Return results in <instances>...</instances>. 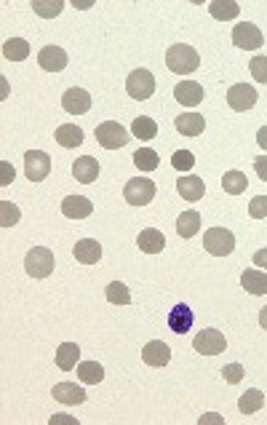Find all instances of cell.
Here are the masks:
<instances>
[{
	"instance_id": "1",
	"label": "cell",
	"mask_w": 267,
	"mask_h": 425,
	"mask_svg": "<svg viewBox=\"0 0 267 425\" xmlns=\"http://www.w3.org/2000/svg\"><path fill=\"white\" fill-rule=\"evenodd\" d=\"M166 67L177 75H190L201 67V57H198V51H195L193 46L177 43V46H171V49L166 51Z\"/></svg>"
},
{
	"instance_id": "2",
	"label": "cell",
	"mask_w": 267,
	"mask_h": 425,
	"mask_svg": "<svg viewBox=\"0 0 267 425\" xmlns=\"http://www.w3.org/2000/svg\"><path fill=\"white\" fill-rule=\"evenodd\" d=\"M54 265H57L54 252L46 246H32L25 257V270L30 279H49L54 273Z\"/></svg>"
},
{
	"instance_id": "3",
	"label": "cell",
	"mask_w": 267,
	"mask_h": 425,
	"mask_svg": "<svg viewBox=\"0 0 267 425\" xmlns=\"http://www.w3.org/2000/svg\"><path fill=\"white\" fill-rule=\"evenodd\" d=\"M155 182L153 180H147V177H134L126 182L123 187V198H126V204H131V206H147L153 198H155Z\"/></svg>"
},
{
	"instance_id": "4",
	"label": "cell",
	"mask_w": 267,
	"mask_h": 425,
	"mask_svg": "<svg viewBox=\"0 0 267 425\" xmlns=\"http://www.w3.org/2000/svg\"><path fill=\"white\" fill-rule=\"evenodd\" d=\"M203 249L214 257H227L235 249V235L227 228H208L203 233Z\"/></svg>"
},
{
	"instance_id": "5",
	"label": "cell",
	"mask_w": 267,
	"mask_h": 425,
	"mask_svg": "<svg viewBox=\"0 0 267 425\" xmlns=\"http://www.w3.org/2000/svg\"><path fill=\"white\" fill-rule=\"evenodd\" d=\"M126 91H129V97L131 99H150L153 94H155V78H153V73L150 70H134L129 78H126Z\"/></svg>"
},
{
	"instance_id": "6",
	"label": "cell",
	"mask_w": 267,
	"mask_h": 425,
	"mask_svg": "<svg viewBox=\"0 0 267 425\" xmlns=\"http://www.w3.org/2000/svg\"><path fill=\"white\" fill-rule=\"evenodd\" d=\"M97 142L105 150H118L129 142V132L118 121H105L97 126Z\"/></svg>"
},
{
	"instance_id": "7",
	"label": "cell",
	"mask_w": 267,
	"mask_h": 425,
	"mask_svg": "<svg viewBox=\"0 0 267 425\" xmlns=\"http://www.w3.org/2000/svg\"><path fill=\"white\" fill-rule=\"evenodd\" d=\"M25 171L30 182H43L51 171V156L43 150H27L25 153Z\"/></svg>"
},
{
	"instance_id": "8",
	"label": "cell",
	"mask_w": 267,
	"mask_h": 425,
	"mask_svg": "<svg viewBox=\"0 0 267 425\" xmlns=\"http://www.w3.org/2000/svg\"><path fill=\"white\" fill-rule=\"evenodd\" d=\"M193 348L198 353H203V356H219L227 348V340H225V334L219 329H203V332L195 334Z\"/></svg>"
},
{
	"instance_id": "9",
	"label": "cell",
	"mask_w": 267,
	"mask_h": 425,
	"mask_svg": "<svg viewBox=\"0 0 267 425\" xmlns=\"http://www.w3.org/2000/svg\"><path fill=\"white\" fill-rule=\"evenodd\" d=\"M256 99H259V94H256L254 86H249V83H235L230 86V91H227V105H230L235 112L251 110L256 105Z\"/></svg>"
},
{
	"instance_id": "10",
	"label": "cell",
	"mask_w": 267,
	"mask_h": 425,
	"mask_svg": "<svg viewBox=\"0 0 267 425\" xmlns=\"http://www.w3.org/2000/svg\"><path fill=\"white\" fill-rule=\"evenodd\" d=\"M232 43H235L238 49L254 51L265 43V37H262V30L256 25H251V22H241V25H235V30H232Z\"/></svg>"
},
{
	"instance_id": "11",
	"label": "cell",
	"mask_w": 267,
	"mask_h": 425,
	"mask_svg": "<svg viewBox=\"0 0 267 425\" xmlns=\"http://www.w3.org/2000/svg\"><path fill=\"white\" fill-rule=\"evenodd\" d=\"M174 99L184 107H195L203 102V86L195 83V81H182V83L174 86Z\"/></svg>"
},
{
	"instance_id": "12",
	"label": "cell",
	"mask_w": 267,
	"mask_h": 425,
	"mask_svg": "<svg viewBox=\"0 0 267 425\" xmlns=\"http://www.w3.org/2000/svg\"><path fill=\"white\" fill-rule=\"evenodd\" d=\"M61 107L73 115H83L91 110V94L83 91V88H67L64 97H61Z\"/></svg>"
},
{
	"instance_id": "13",
	"label": "cell",
	"mask_w": 267,
	"mask_h": 425,
	"mask_svg": "<svg viewBox=\"0 0 267 425\" xmlns=\"http://www.w3.org/2000/svg\"><path fill=\"white\" fill-rule=\"evenodd\" d=\"M61 214L70 219H85L88 214H94V204L85 195H67L61 201Z\"/></svg>"
},
{
	"instance_id": "14",
	"label": "cell",
	"mask_w": 267,
	"mask_h": 425,
	"mask_svg": "<svg viewBox=\"0 0 267 425\" xmlns=\"http://www.w3.org/2000/svg\"><path fill=\"white\" fill-rule=\"evenodd\" d=\"M37 64L46 73H59V70L67 67V54L59 46H46V49H40V54H37Z\"/></svg>"
},
{
	"instance_id": "15",
	"label": "cell",
	"mask_w": 267,
	"mask_h": 425,
	"mask_svg": "<svg viewBox=\"0 0 267 425\" xmlns=\"http://www.w3.org/2000/svg\"><path fill=\"white\" fill-rule=\"evenodd\" d=\"M142 361L147 366H166L171 361V348L163 340H153L142 348Z\"/></svg>"
},
{
	"instance_id": "16",
	"label": "cell",
	"mask_w": 267,
	"mask_h": 425,
	"mask_svg": "<svg viewBox=\"0 0 267 425\" xmlns=\"http://www.w3.org/2000/svg\"><path fill=\"white\" fill-rule=\"evenodd\" d=\"M177 190H179V195H182L184 201L195 204V201H201V198H203V193H206V185H203V180H201V177L187 174V177H179V180H177Z\"/></svg>"
},
{
	"instance_id": "17",
	"label": "cell",
	"mask_w": 267,
	"mask_h": 425,
	"mask_svg": "<svg viewBox=\"0 0 267 425\" xmlns=\"http://www.w3.org/2000/svg\"><path fill=\"white\" fill-rule=\"evenodd\" d=\"M73 255L81 265H97L99 260H102V246L94 238H81V241L75 243Z\"/></svg>"
},
{
	"instance_id": "18",
	"label": "cell",
	"mask_w": 267,
	"mask_h": 425,
	"mask_svg": "<svg viewBox=\"0 0 267 425\" xmlns=\"http://www.w3.org/2000/svg\"><path fill=\"white\" fill-rule=\"evenodd\" d=\"M169 327L171 332H177V334H187V332H190V327H193V310H190V305L179 303L171 308Z\"/></svg>"
},
{
	"instance_id": "19",
	"label": "cell",
	"mask_w": 267,
	"mask_h": 425,
	"mask_svg": "<svg viewBox=\"0 0 267 425\" xmlns=\"http://www.w3.org/2000/svg\"><path fill=\"white\" fill-rule=\"evenodd\" d=\"M51 393L64 407H75V404H83L85 401V390L81 385H73V383H57Z\"/></svg>"
},
{
	"instance_id": "20",
	"label": "cell",
	"mask_w": 267,
	"mask_h": 425,
	"mask_svg": "<svg viewBox=\"0 0 267 425\" xmlns=\"http://www.w3.org/2000/svg\"><path fill=\"white\" fill-rule=\"evenodd\" d=\"M174 126H177V132L184 134V136H201L203 129H206V121H203V115H198V112H182V115L174 118Z\"/></svg>"
},
{
	"instance_id": "21",
	"label": "cell",
	"mask_w": 267,
	"mask_h": 425,
	"mask_svg": "<svg viewBox=\"0 0 267 425\" xmlns=\"http://www.w3.org/2000/svg\"><path fill=\"white\" fill-rule=\"evenodd\" d=\"M73 174H75V180H78L81 185L97 182V177H99L97 158H91V156H83V158H78L73 163Z\"/></svg>"
},
{
	"instance_id": "22",
	"label": "cell",
	"mask_w": 267,
	"mask_h": 425,
	"mask_svg": "<svg viewBox=\"0 0 267 425\" xmlns=\"http://www.w3.org/2000/svg\"><path fill=\"white\" fill-rule=\"evenodd\" d=\"M139 249L145 252V255H160L163 252V246H166V238H163V233L155 231V228H145V231L139 233Z\"/></svg>"
},
{
	"instance_id": "23",
	"label": "cell",
	"mask_w": 267,
	"mask_h": 425,
	"mask_svg": "<svg viewBox=\"0 0 267 425\" xmlns=\"http://www.w3.org/2000/svg\"><path fill=\"white\" fill-rule=\"evenodd\" d=\"M78 361H81V348H78V342H61L59 351H57V366H59L61 372H70V369H75Z\"/></svg>"
},
{
	"instance_id": "24",
	"label": "cell",
	"mask_w": 267,
	"mask_h": 425,
	"mask_svg": "<svg viewBox=\"0 0 267 425\" xmlns=\"http://www.w3.org/2000/svg\"><path fill=\"white\" fill-rule=\"evenodd\" d=\"M201 231V214L198 211H182L179 217H177V233H179V238H193L198 235Z\"/></svg>"
},
{
	"instance_id": "25",
	"label": "cell",
	"mask_w": 267,
	"mask_h": 425,
	"mask_svg": "<svg viewBox=\"0 0 267 425\" xmlns=\"http://www.w3.org/2000/svg\"><path fill=\"white\" fill-rule=\"evenodd\" d=\"M57 142L61 147H81L83 145V129L75 123H61L57 129Z\"/></svg>"
},
{
	"instance_id": "26",
	"label": "cell",
	"mask_w": 267,
	"mask_h": 425,
	"mask_svg": "<svg viewBox=\"0 0 267 425\" xmlns=\"http://www.w3.org/2000/svg\"><path fill=\"white\" fill-rule=\"evenodd\" d=\"M241 286L249 294H267V273H262V270H243Z\"/></svg>"
},
{
	"instance_id": "27",
	"label": "cell",
	"mask_w": 267,
	"mask_h": 425,
	"mask_svg": "<svg viewBox=\"0 0 267 425\" xmlns=\"http://www.w3.org/2000/svg\"><path fill=\"white\" fill-rule=\"evenodd\" d=\"M131 132H134L136 139L150 142V139H155V136H158V123L153 121V118H147V115H139V118H134Z\"/></svg>"
},
{
	"instance_id": "28",
	"label": "cell",
	"mask_w": 267,
	"mask_h": 425,
	"mask_svg": "<svg viewBox=\"0 0 267 425\" xmlns=\"http://www.w3.org/2000/svg\"><path fill=\"white\" fill-rule=\"evenodd\" d=\"M208 11H211V16H214V19L230 22V19H238L241 6H238V3H232V0H214V3L208 6Z\"/></svg>"
},
{
	"instance_id": "29",
	"label": "cell",
	"mask_w": 267,
	"mask_h": 425,
	"mask_svg": "<svg viewBox=\"0 0 267 425\" xmlns=\"http://www.w3.org/2000/svg\"><path fill=\"white\" fill-rule=\"evenodd\" d=\"M3 57L11 62H22L30 57V43L22 40V37H8L6 43H3Z\"/></svg>"
},
{
	"instance_id": "30",
	"label": "cell",
	"mask_w": 267,
	"mask_h": 425,
	"mask_svg": "<svg viewBox=\"0 0 267 425\" xmlns=\"http://www.w3.org/2000/svg\"><path fill=\"white\" fill-rule=\"evenodd\" d=\"M262 407H265V393L256 388H249L241 396V401H238V409H241L243 414H254L259 412Z\"/></svg>"
},
{
	"instance_id": "31",
	"label": "cell",
	"mask_w": 267,
	"mask_h": 425,
	"mask_svg": "<svg viewBox=\"0 0 267 425\" xmlns=\"http://www.w3.org/2000/svg\"><path fill=\"white\" fill-rule=\"evenodd\" d=\"M78 377L85 385H97V383L105 380V366L97 364V361H83V364H78Z\"/></svg>"
},
{
	"instance_id": "32",
	"label": "cell",
	"mask_w": 267,
	"mask_h": 425,
	"mask_svg": "<svg viewBox=\"0 0 267 425\" xmlns=\"http://www.w3.org/2000/svg\"><path fill=\"white\" fill-rule=\"evenodd\" d=\"M222 187H225V193L241 195V193H246L249 180H246V174H243V171H225V177H222Z\"/></svg>"
},
{
	"instance_id": "33",
	"label": "cell",
	"mask_w": 267,
	"mask_h": 425,
	"mask_svg": "<svg viewBox=\"0 0 267 425\" xmlns=\"http://www.w3.org/2000/svg\"><path fill=\"white\" fill-rule=\"evenodd\" d=\"M134 163H136V169L139 171H155L160 163V156L153 150V147H142V150L134 153Z\"/></svg>"
},
{
	"instance_id": "34",
	"label": "cell",
	"mask_w": 267,
	"mask_h": 425,
	"mask_svg": "<svg viewBox=\"0 0 267 425\" xmlns=\"http://www.w3.org/2000/svg\"><path fill=\"white\" fill-rule=\"evenodd\" d=\"M105 297H107L112 305H129L131 303V292H129V286H126L123 281H112V284H107Z\"/></svg>"
},
{
	"instance_id": "35",
	"label": "cell",
	"mask_w": 267,
	"mask_h": 425,
	"mask_svg": "<svg viewBox=\"0 0 267 425\" xmlns=\"http://www.w3.org/2000/svg\"><path fill=\"white\" fill-rule=\"evenodd\" d=\"M61 8H64V0H32V11L43 19H54L59 16Z\"/></svg>"
},
{
	"instance_id": "36",
	"label": "cell",
	"mask_w": 267,
	"mask_h": 425,
	"mask_svg": "<svg viewBox=\"0 0 267 425\" xmlns=\"http://www.w3.org/2000/svg\"><path fill=\"white\" fill-rule=\"evenodd\" d=\"M171 166L177 171H193L195 166V156L190 150H177L174 156H171Z\"/></svg>"
},
{
	"instance_id": "37",
	"label": "cell",
	"mask_w": 267,
	"mask_h": 425,
	"mask_svg": "<svg viewBox=\"0 0 267 425\" xmlns=\"http://www.w3.org/2000/svg\"><path fill=\"white\" fill-rule=\"evenodd\" d=\"M249 70H251L256 83H267V57H254L249 62Z\"/></svg>"
},
{
	"instance_id": "38",
	"label": "cell",
	"mask_w": 267,
	"mask_h": 425,
	"mask_svg": "<svg viewBox=\"0 0 267 425\" xmlns=\"http://www.w3.org/2000/svg\"><path fill=\"white\" fill-rule=\"evenodd\" d=\"M0 211H3V217H0V225H3V228H11V225L19 222V209L13 206V204H8V201L0 204Z\"/></svg>"
},
{
	"instance_id": "39",
	"label": "cell",
	"mask_w": 267,
	"mask_h": 425,
	"mask_svg": "<svg viewBox=\"0 0 267 425\" xmlns=\"http://www.w3.org/2000/svg\"><path fill=\"white\" fill-rule=\"evenodd\" d=\"M222 377H225V383L238 385L243 377H246V369H243V364H225V369H222Z\"/></svg>"
},
{
	"instance_id": "40",
	"label": "cell",
	"mask_w": 267,
	"mask_h": 425,
	"mask_svg": "<svg viewBox=\"0 0 267 425\" xmlns=\"http://www.w3.org/2000/svg\"><path fill=\"white\" fill-rule=\"evenodd\" d=\"M249 214L254 219H265L267 217V195H256L249 204Z\"/></svg>"
},
{
	"instance_id": "41",
	"label": "cell",
	"mask_w": 267,
	"mask_h": 425,
	"mask_svg": "<svg viewBox=\"0 0 267 425\" xmlns=\"http://www.w3.org/2000/svg\"><path fill=\"white\" fill-rule=\"evenodd\" d=\"M254 171H256V177H259L262 182H267V153L254 161Z\"/></svg>"
},
{
	"instance_id": "42",
	"label": "cell",
	"mask_w": 267,
	"mask_h": 425,
	"mask_svg": "<svg viewBox=\"0 0 267 425\" xmlns=\"http://www.w3.org/2000/svg\"><path fill=\"white\" fill-rule=\"evenodd\" d=\"M57 423H70V425H78V420H75V417H70V414H54V417H51V425H57Z\"/></svg>"
},
{
	"instance_id": "43",
	"label": "cell",
	"mask_w": 267,
	"mask_h": 425,
	"mask_svg": "<svg viewBox=\"0 0 267 425\" xmlns=\"http://www.w3.org/2000/svg\"><path fill=\"white\" fill-rule=\"evenodd\" d=\"M254 265L256 267H265V270H267V249H259V252H256V255H254Z\"/></svg>"
},
{
	"instance_id": "44",
	"label": "cell",
	"mask_w": 267,
	"mask_h": 425,
	"mask_svg": "<svg viewBox=\"0 0 267 425\" xmlns=\"http://www.w3.org/2000/svg\"><path fill=\"white\" fill-rule=\"evenodd\" d=\"M256 145L262 147V150H267V126H262V129L256 132Z\"/></svg>"
},
{
	"instance_id": "45",
	"label": "cell",
	"mask_w": 267,
	"mask_h": 425,
	"mask_svg": "<svg viewBox=\"0 0 267 425\" xmlns=\"http://www.w3.org/2000/svg\"><path fill=\"white\" fill-rule=\"evenodd\" d=\"M206 423H225V420H222L219 414H203V417H201V425H206Z\"/></svg>"
},
{
	"instance_id": "46",
	"label": "cell",
	"mask_w": 267,
	"mask_h": 425,
	"mask_svg": "<svg viewBox=\"0 0 267 425\" xmlns=\"http://www.w3.org/2000/svg\"><path fill=\"white\" fill-rule=\"evenodd\" d=\"M3 185H8V180H13V166H8V163H3Z\"/></svg>"
},
{
	"instance_id": "47",
	"label": "cell",
	"mask_w": 267,
	"mask_h": 425,
	"mask_svg": "<svg viewBox=\"0 0 267 425\" xmlns=\"http://www.w3.org/2000/svg\"><path fill=\"white\" fill-rule=\"evenodd\" d=\"M259 324H262V329L267 332V308H262V313H259Z\"/></svg>"
}]
</instances>
